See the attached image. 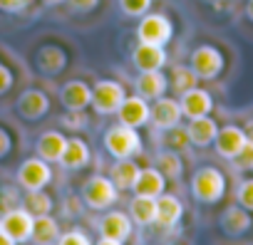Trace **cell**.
<instances>
[{
	"instance_id": "cell-19",
	"label": "cell",
	"mask_w": 253,
	"mask_h": 245,
	"mask_svg": "<svg viewBox=\"0 0 253 245\" xmlns=\"http://www.w3.org/2000/svg\"><path fill=\"white\" fill-rule=\"evenodd\" d=\"M186 134H189V144H194V146H199V149H206V146L213 144V139H216V134H218V124H216L211 116L189 119Z\"/></svg>"
},
{
	"instance_id": "cell-7",
	"label": "cell",
	"mask_w": 253,
	"mask_h": 245,
	"mask_svg": "<svg viewBox=\"0 0 253 245\" xmlns=\"http://www.w3.org/2000/svg\"><path fill=\"white\" fill-rule=\"evenodd\" d=\"M33 225H35V215L20 206L5 210L3 218H0V230L10 235L15 243H28L33 238Z\"/></svg>"
},
{
	"instance_id": "cell-11",
	"label": "cell",
	"mask_w": 253,
	"mask_h": 245,
	"mask_svg": "<svg viewBox=\"0 0 253 245\" xmlns=\"http://www.w3.org/2000/svg\"><path fill=\"white\" fill-rule=\"evenodd\" d=\"M181 119H184V114H181L179 99H171V97H159V99H154V104H152V116H149V121L154 124V129L169 132V129L179 127Z\"/></svg>"
},
{
	"instance_id": "cell-37",
	"label": "cell",
	"mask_w": 253,
	"mask_h": 245,
	"mask_svg": "<svg viewBox=\"0 0 253 245\" xmlns=\"http://www.w3.org/2000/svg\"><path fill=\"white\" fill-rule=\"evenodd\" d=\"M13 82H15L13 72H10V70H8L5 65H0V97H3V94H8V92H10Z\"/></svg>"
},
{
	"instance_id": "cell-12",
	"label": "cell",
	"mask_w": 253,
	"mask_h": 245,
	"mask_svg": "<svg viewBox=\"0 0 253 245\" xmlns=\"http://www.w3.org/2000/svg\"><path fill=\"white\" fill-rule=\"evenodd\" d=\"M246 141H248V139H246V132H243L241 127L228 124V127H221V129H218V134H216V139H213L211 146L216 149V154H218L221 159L233 161V159L238 156V151L243 149Z\"/></svg>"
},
{
	"instance_id": "cell-22",
	"label": "cell",
	"mask_w": 253,
	"mask_h": 245,
	"mask_svg": "<svg viewBox=\"0 0 253 245\" xmlns=\"http://www.w3.org/2000/svg\"><path fill=\"white\" fill-rule=\"evenodd\" d=\"M65 146H67V137L60 134V132H45L40 134L38 144H35V151L40 159H45L47 164H60L62 154H65Z\"/></svg>"
},
{
	"instance_id": "cell-33",
	"label": "cell",
	"mask_w": 253,
	"mask_h": 245,
	"mask_svg": "<svg viewBox=\"0 0 253 245\" xmlns=\"http://www.w3.org/2000/svg\"><path fill=\"white\" fill-rule=\"evenodd\" d=\"M236 201L253 213V178H246L238 183V191H236Z\"/></svg>"
},
{
	"instance_id": "cell-13",
	"label": "cell",
	"mask_w": 253,
	"mask_h": 245,
	"mask_svg": "<svg viewBox=\"0 0 253 245\" xmlns=\"http://www.w3.org/2000/svg\"><path fill=\"white\" fill-rule=\"evenodd\" d=\"M15 109H18V114H20L23 119L38 121V119H42V116L50 111V99H47V94H45L42 89H25V92L18 97Z\"/></svg>"
},
{
	"instance_id": "cell-15",
	"label": "cell",
	"mask_w": 253,
	"mask_h": 245,
	"mask_svg": "<svg viewBox=\"0 0 253 245\" xmlns=\"http://www.w3.org/2000/svg\"><path fill=\"white\" fill-rule=\"evenodd\" d=\"M179 104H181V114L186 119H199V116H209L211 109H213V97L201 89V87H191L189 92H184L179 97Z\"/></svg>"
},
{
	"instance_id": "cell-16",
	"label": "cell",
	"mask_w": 253,
	"mask_h": 245,
	"mask_svg": "<svg viewBox=\"0 0 253 245\" xmlns=\"http://www.w3.org/2000/svg\"><path fill=\"white\" fill-rule=\"evenodd\" d=\"M167 50L162 45H149V42H139L132 52V62L139 72H152V70H162L167 65Z\"/></svg>"
},
{
	"instance_id": "cell-1",
	"label": "cell",
	"mask_w": 253,
	"mask_h": 245,
	"mask_svg": "<svg viewBox=\"0 0 253 245\" xmlns=\"http://www.w3.org/2000/svg\"><path fill=\"white\" fill-rule=\"evenodd\" d=\"M189 188H191L194 201H199L204 206H213L226 196V176L216 166H204V169L194 171Z\"/></svg>"
},
{
	"instance_id": "cell-21",
	"label": "cell",
	"mask_w": 253,
	"mask_h": 245,
	"mask_svg": "<svg viewBox=\"0 0 253 245\" xmlns=\"http://www.w3.org/2000/svg\"><path fill=\"white\" fill-rule=\"evenodd\" d=\"M92 161V149L84 139L75 137V139H67V146H65V154L60 159V166L67 169V171H77V169H84L87 164Z\"/></svg>"
},
{
	"instance_id": "cell-4",
	"label": "cell",
	"mask_w": 253,
	"mask_h": 245,
	"mask_svg": "<svg viewBox=\"0 0 253 245\" xmlns=\"http://www.w3.org/2000/svg\"><path fill=\"white\" fill-rule=\"evenodd\" d=\"M137 37H139V42H149V45H162L164 47L174 37V25L162 13H147L139 20Z\"/></svg>"
},
{
	"instance_id": "cell-39",
	"label": "cell",
	"mask_w": 253,
	"mask_h": 245,
	"mask_svg": "<svg viewBox=\"0 0 253 245\" xmlns=\"http://www.w3.org/2000/svg\"><path fill=\"white\" fill-rule=\"evenodd\" d=\"M10 151H13V137L0 127V159H5Z\"/></svg>"
},
{
	"instance_id": "cell-8",
	"label": "cell",
	"mask_w": 253,
	"mask_h": 245,
	"mask_svg": "<svg viewBox=\"0 0 253 245\" xmlns=\"http://www.w3.org/2000/svg\"><path fill=\"white\" fill-rule=\"evenodd\" d=\"M189 67L199 79H216L223 72V55L213 45H199L189 57Z\"/></svg>"
},
{
	"instance_id": "cell-35",
	"label": "cell",
	"mask_w": 253,
	"mask_h": 245,
	"mask_svg": "<svg viewBox=\"0 0 253 245\" xmlns=\"http://www.w3.org/2000/svg\"><path fill=\"white\" fill-rule=\"evenodd\" d=\"M171 149H184L186 144H189V134H186V129H179V127H174V129H169V141H167Z\"/></svg>"
},
{
	"instance_id": "cell-17",
	"label": "cell",
	"mask_w": 253,
	"mask_h": 245,
	"mask_svg": "<svg viewBox=\"0 0 253 245\" xmlns=\"http://www.w3.org/2000/svg\"><path fill=\"white\" fill-rule=\"evenodd\" d=\"M253 220H251V210H246L241 203L236 206H228L223 213H221V230L231 238H238V235H246L251 230Z\"/></svg>"
},
{
	"instance_id": "cell-45",
	"label": "cell",
	"mask_w": 253,
	"mask_h": 245,
	"mask_svg": "<svg viewBox=\"0 0 253 245\" xmlns=\"http://www.w3.org/2000/svg\"><path fill=\"white\" fill-rule=\"evenodd\" d=\"M50 245H55V243H50Z\"/></svg>"
},
{
	"instance_id": "cell-40",
	"label": "cell",
	"mask_w": 253,
	"mask_h": 245,
	"mask_svg": "<svg viewBox=\"0 0 253 245\" xmlns=\"http://www.w3.org/2000/svg\"><path fill=\"white\" fill-rule=\"evenodd\" d=\"M92 245H124V243H119V240H109V238H102V235H99V240L92 243Z\"/></svg>"
},
{
	"instance_id": "cell-42",
	"label": "cell",
	"mask_w": 253,
	"mask_h": 245,
	"mask_svg": "<svg viewBox=\"0 0 253 245\" xmlns=\"http://www.w3.org/2000/svg\"><path fill=\"white\" fill-rule=\"evenodd\" d=\"M0 245H18V243H15L10 235H5L3 230H0Z\"/></svg>"
},
{
	"instance_id": "cell-29",
	"label": "cell",
	"mask_w": 253,
	"mask_h": 245,
	"mask_svg": "<svg viewBox=\"0 0 253 245\" xmlns=\"http://www.w3.org/2000/svg\"><path fill=\"white\" fill-rule=\"evenodd\" d=\"M23 208H28L33 215H47V213L55 210V201H52L50 193H45V188H40V191H25Z\"/></svg>"
},
{
	"instance_id": "cell-9",
	"label": "cell",
	"mask_w": 253,
	"mask_h": 245,
	"mask_svg": "<svg viewBox=\"0 0 253 245\" xmlns=\"http://www.w3.org/2000/svg\"><path fill=\"white\" fill-rule=\"evenodd\" d=\"M99 235L102 238H109V240H119V243H126L134 233V220L129 218V213H122V210H107L99 223Z\"/></svg>"
},
{
	"instance_id": "cell-31",
	"label": "cell",
	"mask_w": 253,
	"mask_h": 245,
	"mask_svg": "<svg viewBox=\"0 0 253 245\" xmlns=\"http://www.w3.org/2000/svg\"><path fill=\"white\" fill-rule=\"evenodd\" d=\"M154 0H119V8L126 18H142L149 13Z\"/></svg>"
},
{
	"instance_id": "cell-25",
	"label": "cell",
	"mask_w": 253,
	"mask_h": 245,
	"mask_svg": "<svg viewBox=\"0 0 253 245\" xmlns=\"http://www.w3.org/2000/svg\"><path fill=\"white\" fill-rule=\"evenodd\" d=\"M129 218L137 225H154L157 223V198L134 196L129 201Z\"/></svg>"
},
{
	"instance_id": "cell-32",
	"label": "cell",
	"mask_w": 253,
	"mask_h": 245,
	"mask_svg": "<svg viewBox=\"0 0 253 245\" xmlns=\"http://www.w3.org/2000/svg\"><path fill=\"white\" fill-rule=\"evenodd\" d=\"M55 245H92V240H89V235H87L84 230L72 228V230L62 233V235L57 238V243H55Z\"/></svg>"
},
{
	"instance_id": "cell-27",
	"label": "cell",
	"mask_w": 253,
	"mask_h": 245,
	"mask_svg": "<svg viewBox=\"0 0 253 245\" xmlns=\"http://www.w3.org/2000/svg\"><path fill=\"white\" fill-rule=\"evenodd\" d=\"M65 62H67L65 52H62L60 47H55V45H45V47H40V52H38V70L45 72V74H57V72H62V70H65Z\"/></svg>"
},
{
	"instance_id": "cell-5",
	"label": "cell",
	"mask_w": 253,
	"mask_h": 245,
	"mask_svg": "<svg viewBox=\"0 0 253 245\" xmlns=\"http://www.w3.org/2000/svg\"><path fill=\"white\" fill-rule=\"evenodd\" d=\"M15 178H18V186L23 191H40V188L50 186V181H52V166L45 159H40V156H30V159H25L20 164Z\"/></svg>"
},
{
	"instance_id": "cell-41",
	"label": "cell",
	"mask_w": 253,
	"mask_h": 245,
	"mask_svg": "<svg viewBox=\"0 0 253 245\" xmlns=\"http://www.w3.org/2000/svg\"><path fill=\"white\" fill-rule=\"evenodd\" d=\"M243 132H246V139H248V141L253 144V119H251V121H248V124L243 127Z\"/></svg>"
},
{
	"instance_id": "cell-3",
	"label": "cell",
	"mask_w": 253,
	"mask_h": 245,
	"mask_svg": "<svg viewBox=\"0 0 253 245\" xmlns=\"http://www.w3.org/2000/svg\"><path fill=\"white\" fill-rule=\"evenodd\" d=\"M117 186L112 183L109 176H92L84 181L82 186V203L92 210H109L114 203H117Z\"/></svg>"
},
{
	"instance_id": "cell-23",
	"label": "cell",
	"mask_w": 253,
	"mask_h": 245,
	"mask_svg": "<svg viewBox=\"0 0 253 245\" xmlns=\"http://www.w3.org/2000/svg\"><path fill=\"white\" fill-rule=\"evenodd\" d=\"M184 215V203L174 196V193H162L157 198V223L154 225H162V228H174Z\"/></svg>"
},
{
	"instance_id": "cell-43",
	"label": "cell",
	"mask_w": 253,
	"mask_h": 245,
	"mask_svg": "<svg viewBox=\"0 0 253 245\" xmlns=\"http://www.w3.org/2000/svg\"><path fill=\"white\" fill-rule=\"evenodd\" d=\"M246 18L253 23V0H248V3H246Z\"/></svg>"
},
{
	"instance_id": "cell-34",
	"label": "cell",
	"mask_w": 253,
	"mask_h": 245,
	"mask_svg": "<svg viewBox=\"0 0 253 245\" xmlns=\"http://www.w3.org/2000/svg\"><path fill=\"white\" fill-rule=\"evenodd\" d=\"M233 164H236L238 171H253V144L251 141L243 144V149L238 151V156L233 159Z\"/></svg>"
},
{
	"instance_id": "cell-36",
	"label": "cell",
	"mask_w": 253,
	"mask_h": 245,
	"mask_svg": "<svg viewBox=\"0 0 253 245\" xmlns=\"http://www.w3.org/2000/svg\"><path fill=\"white\" fill-rule=\"evenodd\" d=\"M33 5V0H0V10L3 13H23Z\"/></svg>"
},
{
	"instance_id": "cell-28",
	"label": "cell",
	"mask_w": 253,
	"mask_h": 245,
	"mask_svg": "<svg viewBox=\"0 0 253 245\" xmlns=\"http://www.w3.org/2000/svg\"><path fill=\"white\" fill-rule=\"evenodd\" d=\"M157 169L164 174L167 181H176L184 174V161L174 149H164V151L157 154Z\"/></svg>"
},
{
	"instance_id": "cell-20",
	"label": "cell",
	"mask_w": 253,
	"mask_h": 245,
	"mask_svg": "<svg viewBox=\"0 0 253 245\" xmlns=\"http://www.w3.org/2000/svg\"><path fill=\"white\" fill-rule=\"evenodd\" d=\"M167 89H169V77H167L162 70L139 72V77H137V94L144 97L147 102H149V99H159V97H164Z\"/></svg>"
},
{
	"instance_id": "cell-30",
	"label": "cell",
	"mask_w": 253,
	"mask_h": 245,
	"mask_svg": "<svg viewBox=\"0 0 253 245\" xmlns=\"http://www.w3.org/2000/svg\"><path fill=\"white\" fill-rule=\"evenodd\" d=\"M196 84H199V77H196V72H194L189 65H176V67L171 70L169 87H171V89H176L179 94L189 92V89H191V87H196Z\"/></svg>"
},
{
	"instance_id": "cell-6",
	"label": "cell",
	"mask_w": 253,
	"mask_h": 245,
	"mask_svg": "<svg viewBox=\"0 0 253 245\" xmlns=\"http://www.w3.org/2000/svg\"><path fill=\"white\" fill-rule=\"evenodd\" d=\"M126 92L119 82L114 79H99L94 87H92V106L97 114L102 116H109V114H117L119 104L124 102Z\"/></svg>"
},
{
	"instance_id": "cell-24",
	"label": "cell",
	"mask_w": 253,
	"mask_h": 245,
	"mask_svg": "<svg viewBox=\"0 0 253 245\" xmlns=\"http://www.w3.org/2000/svg\"><path fill=\"white\" fill-rule=\"evenodd\" d=\"M139 176V166L132 159H119L112 169H109V178L117 186V191H132L134 181Z\"/></svg>"
},
{
	"instance_id": "cell-14",
	"label": "cell",
	"mask_w": 253,
	"mask_h": 245,
	"mask_svg": "<svg viewBox=\"0 0 253 245\" xmlns=\"http://www.w3.org/2000/svg\"><path fill=\"white\" fill-rule=\"evenodd\" d=\"M60 102L67 106V111H84L92 106V87L82 79H70L60 89Z\"/></svg>"
},
{
	"instance_id": "cell-26",
	"label": "cell",
	"mask_w": 253,
	"mask_h": 245,
	"mask_svg": "<svg viewBox=\"0 0 253 245\" xmlns=\"http://www.w3.org/2000/svg\"><path fill=\"white\" fill-rule=\"evenodd\" d=\"M60 238V223L57 218H52V213L47 215H35V225H33V243L35 245H50L57 243Z\"/></svg>"
},
{
	"instance_id": "cell-38",
	"label": "cell",
	"mask_w": 253,
	"mask_h": 245,
	"mask_svg": "<svg viewBox=\"0 0 253 245\" xmlns=\"http://www.w3.org/2000/svg\"><path fill=\"white\" fill-rule=\"evenodd\" d=\"M67 3H70V8L77 10V13H89V10L97 8L99 0H67Z\"/></svg>"
},
{
	"instance_id": "cell-2",
	"label": "cell",
	"mask_w": 253,
	"mask_h": 245,
	"mask_svg": "<svg viewBox=\"0 0 253 245\" xmlns=\"http://www.w3.org/2000/svg\"><path fill=\"white\" fill-rule=\"evenodd\" d=\"M102 144L107 149V154L112 159H132L142 151V137L137 129L126 127V124H117V127H109L102 137Z\"/></svg>"
},
{
	"instance_id": "cell-10",
	"label": "cell",
	"mask_w": 253,
	"mask_h": 245,
	"mask_svg": "<svg viewBox=\"0 0 253 245\" xmlns=\"http://www.w3.org/2000/svg\"><path fill=\"white\" fill-rule=\"evenodd\" d=\"M117 116H119V124H126L132 129H139L144 127L149 116H152V104L139 97V94H132V97H124V102L119 104L117 109Z\"/></svg>"
},
{
	"instance_id": "cell-44",
	"label": "cell",
	"mask_w": 253,
	"mask_h": 245,
	"mask_svg": "<svg viewBox=\"0 0 253 245\" xmlns=\"http://www.w3.org/2000/svg\"><path fill=\"white\" fill-rule=\"evenodd\" d=\"M45 3H50V5H57V3H65V0H45Z\"/></svg>"
},
{
	"instance_id": "cell-18",
	"label": "cell",
	"mask_w": 253,
	"mask_h": 245,
	"mask_svg": "<svg viewBox=\"0 0 253 245\" xmlns=\"http://www.w3.org/2000/svg\"><path fill=\"white\" fill-rule=\"evenodd\" d=\"M134 196H149V198H159L167 191V178L159 169L149 166V169H139V176L134 181Z\"/></svg>"
}]
</instances>
